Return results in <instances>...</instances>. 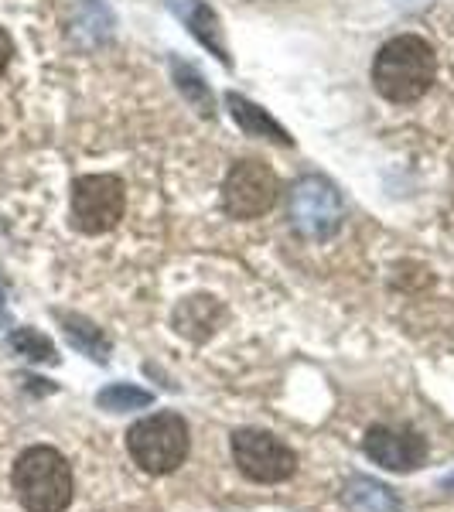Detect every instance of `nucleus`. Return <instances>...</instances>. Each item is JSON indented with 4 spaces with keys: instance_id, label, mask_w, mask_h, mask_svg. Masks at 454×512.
Returning <instances> with one entry per match:
<instances>
[{
    "instance_id": "1",
    "label": "nucleus",
    "mask_w": 454,
    "mask_h": 512,
    "mask_svg": "<svg viewBox=\"0 0 454 512\" xmlns=\"http://www.w3.org/2000/svg\"><path fill=\"white\" fill-rule=\"evenodd\" d=\"M437 76V55L420 35H396L373 59V86L390 103H417Z\"/></svg>"
},
{
    "instance_id": "2",
    "label": "nucleus",
    "mask_w": 454,
    "mask_h": 512,
    "mask_svg": "<svg viewBox=\"0 0 454 512\" xmlns=\"http://www.w3.org/2000/svg\"><path fill=\"white\" fill-rule=\"evenodd\" d=\"M14 492L28 512H65L76 495L72 465L55 448H28L14 465Z\"/></svg>"
},
{
    "instance_id": "3",
    "label": "nucleus",
    "mask_w": 454,
    "mask_h": 512,
    "mask_svg": "<svg viewBox=\"0 0 454 512\" xmlns=\"http://www.w3.org/2000/svg\"><path fill=\"white\" fill-rule=\"evenodd\" d=\"M192 437L188 424L178 414H154L137 420L127 431V451L134 465L144 468L147 475H168L178 465H185Z\"/></svg>"
},
{
    "instance_id": "4",
    "label": "nucleus",
    "mask_w": 454,
    "mask_h": 512,
    "mask_svg": "<svg viewBox=\"0 0 454 512\" xmlns=\"http://www.w3.org/2000/svg\"><path fill=\"white\" fill-rule=\"evenodd\" d=\"M345 205L338 188L328 178L308 175L291 188V222L304 239L325 243L342 229Z\"/></svg>"
},
{
    "instance_id": "5",
    "label": "nucleus",
    "mask_w": 454,
    "mask_h": 512,
    "mask_svg": "<svg viewBox=\"0 0 454 512\" xmlns=\"http://www.w3.org/2000/svg\"><path fill=\"white\" fill-rule=\"evenodd\" d=\"M127 192L117 175H82L72 181V226L86 236L110 233L123 219Z\"/></svg>"
},
{
    "instance_id": "6",
    "label": "nucleus",
    "mask_w": 454,
    "mask_h": 512,
    "mask_svg": "<svg viewBox=\"0 0 454 512\" xmlns=\"http://www.w3.org/2000/svg\"><path fill=\"white\" fill-rule=\"evenodd\" d=\"M280 181L263 161H236L222 181V209L229 219L250 222L274 209Z\"/></svg>"
},
{
    "instance_id": "7",
    "label": "nucleus",
    "mask_w": 454,
    "mask_h": 512,
    "mask_svg": "<svg viewBox=\"0 0 454 512\" xmlns=\"http://www.w3.org/2000/svg\"><path fill=\"white\" fill-rule=\"evenodd\" d=\"M233 461L250 482L277 485L297 472V454L280 437L267 431H236L233 434Z\"/></svg>"
},
{
    "instance_id": "8",
    "label": "nucleus",
    "mask_w": 454,
    "mask_h": 512,
    "mask_svg": "<svg viewBox=\"0 0 454 512\" xmlns=\"http://www.w3.org/2000/svg\"><path fill=\"white\" fill-rule=\"evenodd\" d=\"M362 451L383 465L386 472H417L427 461V441L420 437L414 427H390V424H376L366 431Z\"/></svg>"
},
{
    "instance_id": "9",
    "label": "nucleus",
    "mask_w": 454,
    "mask_h": 512,
    "mask_svg": "<svg viewBox=\"0 0 454 512\" xmlns=\"http://www.w3.org/2000/svg\"><path fill=\"white\" fill-rule=\"evenodd\" d=\"M168 7H171V14L185 24L188 35H192L198 45L209 48L222 65H233V59H229V48H226V38H222V24L216 18V11H212L205 0H168Z\"/></svg>"
},
{
    "instance_id": "10",
    "label": "nucleus",
    "mask_w": 454,
    "mask_h": 512,
    "mask_svg": "<svg viewBox=\"0 0 454 512\" xmlns=\"http://www.w3.org/2000/svg\"><path fill=\"white\" fill-rule=\"evenodd\" d=\"M226 106H229V113H233V120L239 123V130H243L246 137H267V140H274V144H280V147L294 144V137L287 134V130L280 127V123L270 117L263 106L250 103L246 96L226 93Z\"/></svg>"
},
{
    "instance_id": "11",
    "label": "nucleus",
    "mask_w": 454,
    "mask_h": 512,
    "mask_svg": "<svg viewBox=\"0 0 454 512\" xmlns=\"http://www.w3.org/2000/svg\"><path fill=\"white\" fill-rule=\"evenodd\" d=\"M342 502L349 512H400V499L393 495L390 485L376 482V478H349L342 489Z\"/></svg>"
},
{
    "instance_id": "12",
    "label": "nucleus",
    "mask_w": 454,
    "mask_h": 512,
    "mask_svg": "<svg viewBox=\"0 0 454 512\" xmlns=\"http://www.w3.org/2000/svg\"><path fill=\"white\" fill-rule=\"evenodd\" d=\"M219 318H222V308L216 297H188V301H181L175 325H178V332H185L188 338H205L216 332Z\"/></svg>"
},
{
    "instance_id": "13",
    "label": "nucleus",
    "mask_w": 454,
    "mask_h": 512,
    "mask_svg": "<svg viewBox=\"0 0 454 512\" xmlns=\"http://www.w3.org/2000/svg\"><path fill=\"white\" fill-rule=\"evenodd\" d=\"M171 76H175V86L178 93L188 99V103L195 106L202 117H212V110H216V103H212V89L209 82L198 76V69L192 62H181V59H171Z\"/></svg>"
},
{
    "instance_id": "14",
    "label": "nucleus",
    "mask_w": 454,
    "mask_h": 512,
    "mask_svg": "<svg viewBox=\"0 0 454 512\" xmlns=\"http://www.w3.org/2000/svg\"><path fill=\"white\" fill-rule=\"evenodd\" d=\"M59 321L65 325V335H69V342L76 345L79 352H86L93 362H106L110 359V342H106V335L99 332L93 321L79 318V315H59Z\"/></svg>"
},
{
    "instance_id": "15",
    "label": "nucleus",
    "mask_w": 454,
    "mask_h": 512,
    "mask_svg": "<svg viewBox=\"0 0 454 512\" xmlns=\"http://www.w3.org/2000/svg\"><path fill=\"white\" fill-rule=\"evenodd\" d=\"M96 403L103 410H110V414H123V410H144V407H151L154 393L137 390V386H130V383H113V386H106V390L96 396Z\"/></svg>"
},
{
    "instance_id": "16",
    "label": "nucleus",
    "mask_w": 454,
    "mask_h": 512,
    "mask_svg": "<svg viewBox=\"0 0 454 512\" xmlns=\"http://www.w3.org/2000/svg\"><path fill=\"white\" fill-rule=\"evenodd\" d=\"M7 345H11L18 355H24V359H31V362H59L55 345L48 342L41 332H35V328H18V332L7 338Z\"/></svg>"
},
{
    "instance_id": "17",
    "label": "nucleus",
    "mask_w": 454,
    "mask_h": 512,
    "mask_svg": "<svg viewBox=\"0 0 454 512\" xmlns=\"http://www.w3.org/2000/svg\"><path fill=\"white\" fill-rule=\"evenodd\" d=\"M11 55H14V45H11V38H7V31L0 28V76H4L7 65H11Z\"/></svg>"
},
{
    "instance_id": "18",
    "label": "nucleus",
    "mask_w": 454,
    "mask_h": 512,
    "mask_svg": "<svg viewBox=\"0 0 454 512\" xmlns=\"http://www.w3.org/2000/svg\"><path fill=\"white\" fill-rule=\"evenodd\" d=\"M444 485H448V489H454V475L448 478V482H444Z\"/></svg>"
}]
</instances>
